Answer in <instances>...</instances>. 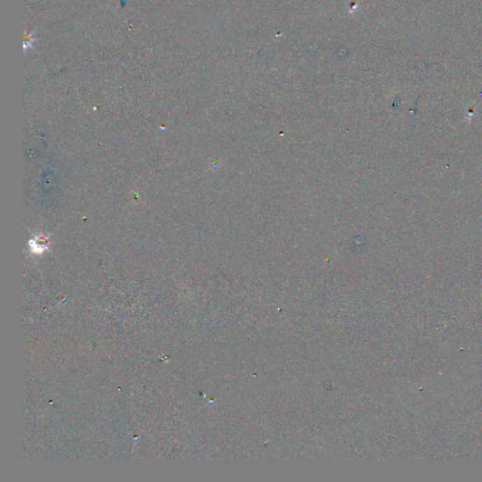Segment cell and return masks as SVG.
<instances>
[{
  "label": "cell",
  "instance_id": "cell-1",
  "mask_svg": "<svg viewBox=\"0 0 482 482\" xmlns=\"http://www.w3.org/2000/svg\"><path fill=\"white\" fill-rule=\"evenodd\" d=\"M34 32L32 34H25L24 37V50L27 51V48H32L34 43L37 42L36 38L34 36Z\"/></svg>",
  "mask_w": 482,
  "mask_h": 482
}]
</instances>
